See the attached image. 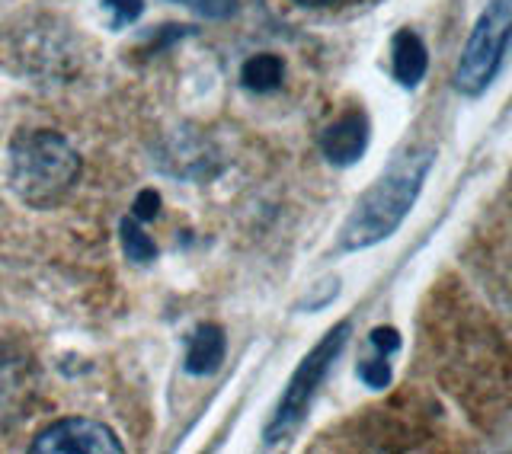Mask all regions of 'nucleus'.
Listing matches in <instances>:
<instances>
[{
	"mask_svg": "<svg viewBox=\"0 0 512 454\" xmlns=\"http://www.w3.org/2000/svg\"><path fill=\"white\" fill-rule=\"evenodd\" d=\"M432 157H436L432 148H416L404 154L365 192L356 205V212L349 215L343 227V237H340L343 250H365L397 231L400 221H404L413 208L416 196H420L429 167H432Z\"/></svg>",
	"mask_w": 512,
	"mask_h": 454,
	"instance_id": "1",
	"label": "nucleus"
},
{
	"mask_svg": "<svg viewBox=\"0 0 512 454\" xmlns=\"http://www.w3.org/2000/svg\"><path fill=\"white\" fill-rule=\"evenodd\" d=\"M80 176V154L58 132H20L10 144V186L26 205L52 208Z\"/></svg>",
	"mask_w": 512,
	"mask_h": 454,
	"instance_id": "2",
	"label": "nucleus"
},
{
	"mask_svg": "<svg viewBox=\"0 0 512 454\" xmlns=\"http://www.w3.org/2000/svg\"><path fill=\"white\" fill-rule=\"evenodd\" d=\"M509 45H512V0H493L480 13L471 39L458 58L455 87L464 96L484 93L493 84V77L500 74Z\"/></svg>",
	"mask_w": 512,
	"mask_h": 454,
	"instance_id": "3",
	"label": "nucleus"
},
{
	"mask_svg": "<svg viewBox=\"0 0 512 454\" xmlns=\"http://www.w3.org/2000/svg\"><path fill=\"white\" fill-rule=\"evenodd\" d=\"M346 336H349V323H340V327H333L308 352V359L298 365L295 378H292V384H288V391H285V397L279 403V410H276V416H272V423L266 429V442H282V439H288V435H292L301 426V419H304V413H308L320 381L327 378L333 359L343 352Z\"/></svg>",
	"mask_w": 512,
	"mask_h": 454,
	"instance_id": "4",
	"label": "nucleus"
},
{
	"mask_svg": "<svg viewBox=\"0 0 512 454\" xmlns=\"http://www.w3.org/2000/svg\"><path fill=\"white\" fill-rule=\"evenodd\" d=\"M36 454H119L122 442L109 426L96 423V419H58L39 439L32 442Z\"/></svg>",
	"mask_w": 512,
	"mask_h": 454,
	"instance_id": "5",
	"label": "nucleus"
},
{
	"mask_svg": "<svg viewBox=\"0 0 512 454\" xmlns=\"http://www.w3.org/2000/svg\"><path fill=\"white\" fill-rule=\"evenodd\" d=\"M368 148V119L365 112H346L333 125H327V132L320 135V151L336 167H349L365 154Z\"/></svg>",
	"mask_w": 512,
	"mask_h": 454,
	"instance_id": "6",
	"label": "nucleus"
},
{
	"mask_svg": "<svg viewBox=\"0 0 512 454\" xmlns=\"http://www.w3.org/2000/svg\"><path fill=\"white\" fill-rule=\"evenodd\" d=\"M224 362V330L218 323H202L189 339L186 371L189 375H215Z\"/></svg>",
	"mask_w": 512,
	"mask_h": 454,
	"instance_id": "7",
	"label": "nucleus"
},
{
	"mask_svg": "<svg viewBox=\"0 0 512 454\" xmlns=\"http://www.w3.org/2000/svg\"><path fill=\"white\" fill-rule=\"evenodd\" d=\"M394 77L400 80L404 87H416L426 74V64H429V55H426V45L423 39L416 36L410 29H400L394 36Z\"/></svg>",
	"mask_w": 512,
	"mask_h": 454,
	"instance_id": "8",
	"label": "nucleus"
},
{
	"mask_svg": "<svg viewBox=\"0 0 512 454\" xmlns=\"http://www.w3.org/2000/svg\"><path fill=\"white\" fill-rule=\"evenodd\" d=\"M282 77H285V64L279 55H253L247 64H244V71H240V80H244V87L253 90V93H269V90H276L282 87Z\"/></svg>",
	"mask_w": 512,
	"mask_h": 454,
	"instance_id": "9",
	"label": "nucleus"
},
{
	"mask_svg": "<svg viewBox=\"0 0 512 454\" xmlns=\"http://www.w3.org/2000/svg\"><path fill=\"white\" fill-rule=\"evenodd\" d=\"M119 240H122L125 259H132V263H154V259H157V243L144 234V227H141V221L135 215L122 218Z\"/></svg>",
	"mask_w": 512,
	"mask_h": 454,
	"instance_id": "10",
	"label": "nucleus"
},
{
	"mask_svg": "<svg viewBox=\"0 0 512 454\" xmlns=\"http://www.w3.org/2000/svg\"><path fill=\"white\" fill-rule=\"evenodd\" d=\"M359 378L375 387V391H381V387L391 384V365H388V355H378V359H365L359 365Z\"/></svg>",
	"mask_w": 512,
	"mask_h": 454,
	"instance_id": "11",
	"label": "nucleus"
},
{
	"mask_svg": "<svg viewBox=\"0 0 512 454\" xmlns=\"http://www.w3.org/2000/svg\"><path fill=\"white\" fill-rule=\"evenodd\" d=\"M173 4H183L189 10L208 16V20H228L237 10V0H173Z\"/></svg>",
	"mask_w": 512,
	"mask_h": 454,
	"instance_id": "12",
	"label": "nucleus"
},
{
	"mask_svg": "<svg viewBox=\"0 0 512 454\" xmlns=\"http://www.w3.org/2000/svg\"><path fill=\"white\" fill-rule=\"evenodd\" d=\"M106 10L112 13V23L116 26H128L141 16L144 0H106Z\"/></svg>",
	"mask_w": 512,
	"mask_h": 454,
	"instance_id": "13",
	"label": "nucleus"
},
{
	"mask_svg": "<svg viewBox=\"0 0 512 454\" xmlns=\"http://www.w3.org/2000/svg\"><path fill=\"white\" fill-rule=\"evenodd\" d=\"M157 212H160V196H157V192H154V189L141 192V196L135 199L132 215H135L138 221H154V218H157Z\"/></svg>",
	"mask_w": 512,
	"mask_h": 454,
	"instance_id": "14",
	"label": "nucleus"
},
{
	"mask_svg": "<svg viewBox=\"0 0 512 454\" xmlns=\"http://www.w3.org/2000/svg\"><path fill=\"white\" fill-rule=\"evenodd\" d=\"M372 346H375L381 355H391V352L400 349V333L391 330V327H378V330L372 333Z\"/></svg>",
	"mask_w": 512,
	"mask_h": 454,
	"instance_id": "15",
	"label": "nucleus"
},
{
	"mask_svg": "<svg viewBox=\"0 0 512 454\" xmlns=\"http://www.w3.org/2000/svg\"><path fill=\"white\" fill-rule=\"evenodd\" d=\"M295 4H301V7H343V4H349V0H295Z\"/></svg>",
	"mask_w": 512,
	"mask_h": 454,
	"instance_id": "16",
	"label": "nucleus"
}]
</instances>
